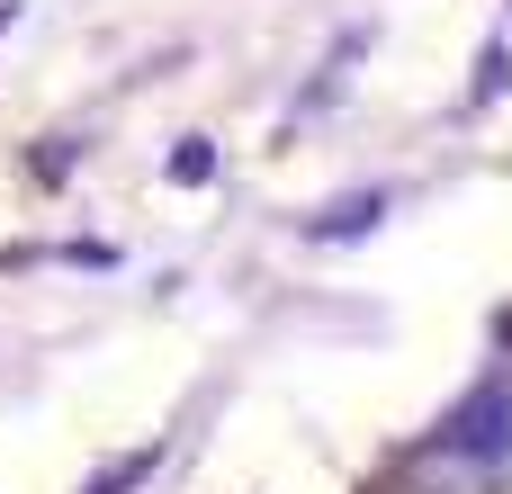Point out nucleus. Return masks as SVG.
I'll return each mask as SVG.
<instances>
[{
    "instance_id": "obj_3",
    "label": "nucleus",
    "mask_w": 512,
    "mask_h": 494,
    "mask_svg": "<svg viewBox=\"0 0 512 494\" xmlns=\"http://www.w3.org/2000/svg\"><path fill=\"white\" fill-rule=\"evenodd\" d=\"M135 477H153V450H135V459H117L108 477H90V486H81V494H126V486H135Z\"/></svg>"
},
{
    "instance_id": "obj_1",
    "label": "nucleus",
    "mask_w": 512,
    "mask_h": 494,
    "mask_svg": "<svg viewBox=\"0 0 512 494\" xmlns=\"http://www.w3.org/2000/svg\"><path fill=\"white\" fill-rule=\"evenodd\" d=\"M432 450L459 459V468H495V459H512V387H477V396L441 423Z\"/></svg>"
},
{
    "instance_id": "obj_4",
    "label": "nucleus",
    "mask_w": 512,
    "mask_h": 494,
    "mask_svg": "<svg viewBox=\"0 0 512 494\" xmlns=\"http://www.w3.org/2000/svg\"><path fill=\"white\" fill-rule=\"evenodd\" d=\"M207 171H216V153H207V144H180V153H171V180H180V189H198Z\"/></svg>"
},
{
    "instance_id": "obj_2",
    "label": "nucleus",
    "mask_w": 512,
    "mask_h": 494,
    "mask_svg": "<svg viewBox=\"0 0 512 494\" xmlns=\"http://www.w3.org/2000/svg\"><path fill=\"white\" fill-rule=\"evenodd\" d=\"M378 207H387L378 189H369V198H342V207H324V216H315V234H324V243H342V234H369V216H378Z\"/></svg>"
}]
</instances>
